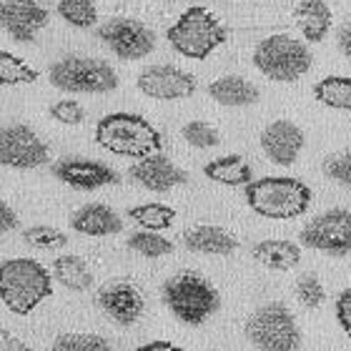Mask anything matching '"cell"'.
I'll list each match as a JSON object with an SVG mask.
<instances>
[{"mask_svg":"<svg viewBox=\"0 0 351 351\" xmlns=\"http://www.w3.org/2000/svg\"><path fill=\"white\" fill-rule=\"evenodd\" d=\"M23 241L28 243V246H36V249L51 251V249H63V246H68V236L63 234V231H58V228L38 223V226H30L23 231Z\"/></svg>","mask_w":351,"mask_h":351,"instance_id":"cell-31","label":"cell"},{"mask_svg":"<svg viewBox=\"0 0 351 351\" xmlns=\"http://www.w3.org/2000/svg\"><path fill=\"white\" fill-rule=\"evenodd\" d=\"M98 306L110 322L121 324V326H131L143 316L146 311V296L138 289L136 281L131 278H110L98 289L95 293Z\"/></svg>","mask_w":351,"mask_h":351,"instance_id":"cell-12","label":"cell"},{"mask_svg":"<svg viewBox=\"0 0 351 351\" xmlns=\"http://www.w3.org/2000/svg\"><path fill=\"white\" fill-rule=\"evenodd\" d=\"M136 351H183L181 346L171 344V341H163V339H156V341H148V344L138 346Z\"/></svg>","mask_w":351,"mask_h":351,"instance_id":"cell-40","label":"cell"},{"mask_svg":"<svg viewBox=\"0 0 351 351\" xmlns=\"http://www.w3.org/2000/svg\"><path fill=\"white\" fill-rule=\"evenodd\" d=\"M53 176L75 191H98L121 183L118 171H113L110 166L101 161H90V158H75V156L60 158L53 166Z\"/></svg>","mask_w":351,"mask_h":351,"instance_id":"cell-14","label":"cell"},{"mask_svg":"<svg viewBox=\"0 0 351 351\" xmlns=\"http://www.w3.org/2000/svg\"><path fill=\"white\" fill-rule=\"evenodd\" d=\"M38 71L30 68L25 60L15 58L13 53L0 51V83L3 86H25V83H36Z\"/></svg>","mask_w":351,"mask_h":351,"instance_id":"cell-29","label":"cell"},{"mask_svg":"<svg viewBox=\"0 0 351 351\" xmlns=\"http://www.w3.org/2000/svg\"><path fill=\"white\" fill-rule=\"evenodd\" d=\"M339 51L344 53V58L351 60V21H346L339 28Z\"/></svg>","mask_w":351,"mask_h":351,"instance_id":"cell-39","label":"cell"},{"mask_svg":"<svg viewBox=\"0 0 351 351\" xmlns=\"http://www.w3.org/2000/svg\"><path fill=\"white\" fill-rule=\"evenodd\" d=\"M0 296L8 311L30 316L53 296V274L36 258H5L0 266Z\"/></svg>","mask_w":351,"mask_h":351,"instance_id":"cell-1","label":"cell"},{"mask_svg":"<svg viewBox=\"0 0 351 351\" xmlns=\"http://www.w3.org/2000/svg\"><path fill=\"white\" fill-rule=\"evenodd\" d=\"M251 254L269 271H291L301 261V246L289 239H263L254 246Z\"/></svg>","mask_w":351,"mask_h":351,"instance_id":"cell-22","label":"cell"},{"mask_svg":"<svg viewBox=\"0 0 351 351\" xmlns=\"http://www.w3.org/2000/svg\"><path fill=\"white\" fill-rule=\"evenodd\" d=\"M163 304L186 326H201L221 308L216 286L196 271H178L163 284Z\"/></svg>","mask_w":351,"mask_h":351,"instance_id":"cell-4","label":"cell"},{"mask_svg":"<svg viewBox=\"0 0 351 351\" xmlns=\"http://www.w3.org/2000/svg\"><path fill=\"white\" fill-rule=\"evenodd\" d=\"M204 176L208 181L221 183V186H249L254 181V171H251V163L239 154H228L221 156V158H213L204 166Z\"/></svg>","mask_w":351,"mask_h":351,"instance_id":"cell-23","label":"cell"},{"mask_svg":"<svg viewBox=\"0 0 351 351\" xmlns=\"http://www.w3.org/2000/svg\"><path fill=\"white\" fill-rule=\"evenodd\" d=\"M183 246L191 254H206V256H231L239 249V239L228 234L226 228L201 223L183 234Z\"/></svg>","mask_w":351,"mask_h":351,"instance_id":"cell-18","label":"cell"},{"mask_svg":"<svg viewBox=\"0 0 351 351\" xmlns=\"http://www.w3.org/2000/svg\"><path fill=\"white\" fill-rule=\"evenodd\" d=\"M314 98L326 108L351 110V78L349 75H326L314 86Z\"/></svg>","mask_w":351,"mask_h":351,"instance_id":"cell-25","label":"cell"},{"mask_svg":"<svg viewBox=\"0 0 351 351\" xmlns=\"http://www.w3.org/2000/svg\"><path fill=\"white\" fill-rule=\"evenodd\" d=\"M311 51L299 38L278 33V36L263 38L254 51V68L266 75L269 81L293 83L311 68Z\"/></svg>","mask_w":351,"mask_h":351,"instance_id":"cell-6","label":"cell"},{"mask_svg":"<svg viewBox=\"0 0 351 351\" xmlns=\"http://www.w3.org/2000/svg\"><path fill=\"white\" fill-rule=\"evenodd\" d=\"M48 351H116L108 344V339L98 334H60L53 339Z\"/></svg>","mask_w":351,"mask_h":351,"instance_id":"cell-30","label":"cell"},{"mask_svg":"<svg viewBox=\"0 0 351 351\" xmlns=\"http://www.w3.org/2000/svg\"><path fill=\"white\" fill-rule=\"evenodd\" d=\"M128 216H131L141 228H148V231H166V228L173 226L176 211L166 204H141L128 208Z\"/></svg>","mask_w":351,"mask_h":351,"instance_id":"cell-26","label":"cell"},{"mask_svg":"<svg viewBox=\"0 0 351 351\" xmlns=\"http://www.w3.org/2000/svg\"><path fill=\"white\" fill-rule=\"evenodd\" d=\"M306 146V136L293 121H274L261 131V151L276 166H291Z\"/></svg>","mask_w":351,"mask_h":351,"instance_id":"cell-16","label":"cell"},{"mask_svg":"<svg viewBox=\"0 0 351 351\" xmlns=\"http://www.w3.org/2000/svg\"><path fill=\"white\" fill-rule=\"evenodd\" d=\"M48 81L63 93H110L118 88L116 71L101 58L66 56L48 68Z\"/></svg>","mask_w":351,"mask_h":351,"instance_id":"cell-7","label":"cell"},{"mask_svg":"<svg viewBox=\"0 0 351 351\" xmlns=\"http://www.w3.org/2000/svg\"><path fill=\"white\" fill-rule=\"evenodd\" d=\"M246 339L258 351H296L301 346L299 324L289 311V306L271 301L258 306L246 319Z\"/></svg>","mask_w":351,"mask_h":351,"instance_id":"cell-8","label":"cell"},{"mask_svg":"<svg viewBox=\"0 0 351 351\" xmlns=\"http://www.w3.org/2000/svg\"><path fill=\"white\" fill-rule=\"evenodd\" d=\"M56 13L73 28L88 30L98 21L95 0H56Z\"/></svg>","mask_w":351,"mask_h":351,"instance_id":"cell-27","label":"cell"},{"mask_svg":"<svg viewBox=\"0 0 351 351\" xmlns=\"http://www.w3.org/2000/svg\"><path fill=\"white\" fill-rule=\"evenodd\" d=\"M48 158H51L48 146L30 125L13 123L3 128V133H0V161H3V166L30 171L45 166Z\"/></svg>","mask_w":351,"mask_h":351,"instance_id":"cell-11","label":"cell"},{"mask_svg":"<svg viewBox=\"0 0 351 351\" xmlns=\"http://www.w3.org/2000/svg\"><path fill=\"white\" fill-rule=\"evenodd\" d=\"M51 116L63 125H78V123H83L86 110H83V106L78 101H71V98H66V101L53 103Z\"/></svg>","mask_w":351,"mask_h":351,"instance_id":"cell-34","label":"cell"},{"mask_svg":"<svg viewBox=\"0 0 351 351\" xmlns=\"http://www.w3.org/2000/svg\"><path fill=\"white\" fill-rule=\"evenodd\" d=\"M337 322H339V326L344 329V334L349 337V341H351V286L339 293V299H337Z\"/></svg>","mask_w":351,"mask_h":351,"instance_id":"cell-36","label":"cell"},{"mask_svg":"<svg viewBox=\"0 0 351 351\" xmlns=\"http://www.w3.org/2000/svg\"><path fill=\"white\" fill-rule=\"evenodd\" d=\"M208 95L219 106L226 108H243V106H254L258 101V88L243 75H221L208 86Z\"/></svg>","mask_w":351,"mask_h":351,"instance_id":"cell-21","label":"cell"},{"mask_svg":"<svg viewBox=\"0 0 351 351\" xmlns=\"http://www.w3.org/2000/svg\"><path fill=\"white\" fill-rule=\"evenodd\" d=\"M131 178L138 186H143L146 191H154V193H169L176 186H183L189 181V173L183 169H178L171 158H166L163 154L146 156V158H138V161L131 166Z\"/></svg>","mask_w":351,"mask_h":351,"instance_id":"cell-17","label":"cell"},{"mask_svg":"<svg viewBox=\"0 0 351 351\" xmlns=\"http://www.w3.org/2000/svg\"><path fill=\"white\" fill-rule=\"evenodd\" d=\"M95 143L108 154L125 156V158H146L161 154L163 138L148 118L138 113H108L95 123Z\"/></svg>","mask_w":351,"mask_h":351,"instance_id":"cell-2","label":"cell"},{"mask_svg":"<svg viewBox=\"0 0 351 351\" xmlns=\"http://www.w3.org/2000/svg\"><path fill=\"white\" fill-rule=\"evenodd\" d=\"M0 23L15 43H33L38 33L48 25V10L38 0H5Z\"/></svg>","mask_w":351,"mask_h":351,"instance_id":"cell-15","label":"cell"},{"mask_svg":"<svg viewBox=\"0 0 351 351\" xmlns=\"http://www.w3.org/2000/svg\"><path fill=\"white\" fill-rule=\"evenodd\" d=\"M181 136L183 141L189 143V146L193 148H213L221 143V136L219 131L213 128L211 123H206V121H191V123H186L181 128Z\"/></svg>","mask_w":351,"mask_h":351,"instance_id":"cell-32","label":"cell"},{"mask_svg":"<svg viewBox=\"0 0 351 351\" xmlns=\"http://www.w3.org/2000/svg\"><path fill=\"white\" fill-rule=\"evenodd\" d=\"M98 38L116 58L141 60L156 48V33L136 18H110L98 28Z\"/></svg>","mask_w":351,"mask_h":351,"instance_id":"cell-10","label":"cell"},{"mask_svg":"<svg viewBox=\"0 0 351 351\" xmlns=\"http://www.w3.org/2000/svg\"><path fill=\"white\" fill-rule=\"evenodd\" d=\"M324 173L329 176L331 181L344 183V186L351 189V151L326 158V163H324Z\"/></svg>","mask_w":351,"mask_h":351,"instance_id":"cell-35","label":"cell"},{"mask_svg":"<svg viewBox=\"0 0 351 351\" xmlns=\"http://www.w3.org/2000/svg\"><path fill=\"white\" fill-rule=\"evenodd\" d=\"M0 351H36L33 346H28L23 339H18L15 334H10L8 329L0 331Z\"/></svg>","mask_w":351,"mask_h":351,"instance_id":"cell-38","label":"cell"},{"mask_svg":"<svg viewBox=\"0 0 351 351\" xmlns=\"http://www.w3.org/2000/svg\"><path fill=\"white\" fill-rule=\"evenodd\" d=\"M136 86L146 98H154V101H183L196 93L198 83L189 71L171 63H158V66L143 68L136 78Z\"/></svg>","mask_w":351,"mask_h":351,"instance_id":"cell-13","label":"cell"},{"mask_svg":"<svg viewBox=\"0 0 351 351\" xmlns=\"http://www.w3.org/2000/svg\"><path fill=\"white\" fill-rule=\"evenodd\" d=\"M246 189V204L256 216L271 221L299 219L311 206V189L293 176H263Z\"/></svg>","mask_w":351,"mask_h":351,"instance_id":"cell-3","label":"cell"},{"mask_svg":"<svg viewBox=\"0 0 351 351\" xmlns=\"http://www.w3.org/2000/svg\"><path fill=\"white\" fill-rule=\"evenodd\" d=\"M166 38H169L171 48L183 58L206 60L216 48L226 43L228 30L208 8L191 5L166 30Z\"/></svg>","mask_w":351,"mask_h":351,"instance_id":"cell-5","label":"cell"},{"mask_svg":"<svg viewBox=\"0 0 351 351\" xmlns=\"http://www.w3.org/2000/svg\"><path fill=\"white\" fill-rule=\"evenodd\" d=\"M301 246L329 256H349L351 254V211L329 208L311 219L301 228Z\"/></svg>","mask_w":351,"mask_h":351,"instance_id":"cell-9","label":"cell"},{"mask_svg":"<svg viewBox=\"0 0 351 351\" xmlns=\"http://www.w3.org/2000/svg\"><path fill=\"white\" fill-rule=\"evenodd\" d=\"M53 276L60 286H66L68 291H88L93 286V274L88 269V263L75 254H66L53 261Z\"/></svg>","mask_w":351,"mask_h":351,"instance_id":"cell-24","label":"cell"},{"mask_svg":"<svg viewBox=\"0 0 351 351\" xmlns=\"http://www.w3.org/2000/svg\"><path fill=\"white\" fill-rule=\"evenodd\" d=\"M293 291H296V299H299L301 306L306 308H319L324 304V299H326V291H324L316 274H301Z\"/></svg>","mask_w":351,"mask_h":351,"instance_id":"cell-33","label":"cell"},{"mask_svg":"<svg viewBox=\"0 0 351 351\" xmlns=\"http://www.w3.org/2000/svg\"><path fill=\"white\" fill-rule=\"evenodd\" d=\"M125 243H128L131 251H136V254H141V256L146 258H161L173 254V243L166 236H161V231H148V228L133 231Z\"/></svg>","mask_w":351,"mask_h":351,"instance_id":"cell-28","label":"cell"},{"mask_svg":"<svg viewBox=\"0 0 351 351\" xmlns=\"http://www.w3.org/2000/svg\"><path fill=\"white\" fill-rule=\"evenodd\" d=\"M293 23L308 43H322L334 25V15L326 0H301L293 8Z\"/></svg>","mask_w":351,"mask_h":351,"instance_id":"cell-20","label":"cell"},{"mask_svg":"<svg viewBox=\"0 0 351 351\" xmlns=\"http://www.w3.org/2000/svg\"><path fill=\"white\" fill-rule=\"evenodd\" d=\"M18 226H21L18 213L13 211V206L8 204V201H3V204H0V231H3V234H10V231H15Z\"/></svg>","mask_w":351,"mask_h":351,"instance_id":"cell-37","label":"cell"},{"mask_svg":"<svg viewBox=\"0 0 351 351\" xmlns=\"http://www.w3.org/2000/svg\"><path fill=\"white\" fill-rule=\"evenodd\" d=\"M71 228L83 236H116L123 231V221L110 206L106 204H86L71 216Z\"/></svg>","mask_w":351,"mask_h":351,"instance_id":"cell-19","label":"cell"}]
</instances>
